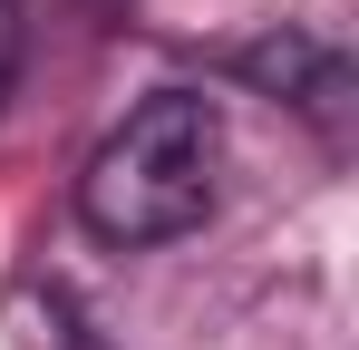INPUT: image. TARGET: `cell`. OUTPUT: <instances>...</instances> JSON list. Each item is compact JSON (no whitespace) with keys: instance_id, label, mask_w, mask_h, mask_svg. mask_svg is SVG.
Wrapping results in <instances>:
<instances>
[{"instance_id":"obj_2","label":"cell","mask_w":359,"mask_h":350,"mask_svg":"<svg viewBox=\"0 0 359 350\" xmlns=\"http://www.w3.org/2000/svg\"><path fill=\"white\" fill-rule=\"evenodd\" d=\"M20 49H29V30H20V0H0V98H10V78H20Z\"/></svg>"},{"instance_id":"obj_1","label":"cell","mask_w":359,"mask_h":350,"mask_svg":"<svg viewBox=\"0 0 359 350\" xmlns=\"http://www.w3.org/2000/svg\"><path fill=\"white\" fill-rule=\"evenodd\" d=\"M214 166H224L214 98L165 88V98H146V108L88 156L78 214H88L97 243H175V233H194L214 214Z\"/></svg>"}]
</instances>
